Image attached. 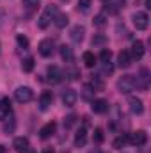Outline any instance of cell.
Returning <instances> with one entry per match:
<instances>
[{
  "instance_id": "cell-1",
  "label": "cell",
  "mask_w": 151,
  "mask_h": 153,
  "mask_svg": "<svg viewBox=\"0 0 151 153\" xmlns=\"http://www.w3.org/2000/svg\"><path fill=\"white\" fill-rule=\"evenodd\" d=\"M117 89H119V93H124V94H128V93H132L135 87H137V76L135 75H123L119 80H117Z\"/></svg>"
},
{
  "instance_id": "cell-2",
  "label": "cell",
  "mask_w": 151,
  "mask_h": 153,
  "mask_svg": "<svg viewBox=\"0 0 151 153\" xmlns=\"http://www.w3.org/2000/svg\"><path fill=\"white\" fill-rule=\"evenodd\" d=\"M55 14H57V7H55V5H48V7L44 9V13L39 16V22H38L39 29H46V27L52 23V20L55 18Z\"/></svg>"
},
{
  "instance_id": "cell-3",
  "label": "cell",
  "mask_w": 151,
  "mask_h": 153,
  "mask_svg": "<svg viewBox=\"0 0 151 153\" xmlns=\"http://www.w3.org/2000/svg\"><path fill=\"white\" fill-rule=\"evenodd\" d=\"M132 20H133V25H135L137 30H146L148 25H150V16H148V13H144V11H137V13L132 16Z\"/></svg>"
},
{
  "instance_id": "cell-4",
  "label": "cell",
  "mask_w": 151,
  "mask_h": 153,
  "mask_svg": "<svg viewBox=\"0 0 151 153\" xmlns=\"http://www.w3.org/2000/svg\"><path fill=\"white\" fill-rule=\"evenodd\" d=\"M146 141H148V135H146L144 130L126 134V143H130L132 146H142V144H146Z\"/></svg>"
},
{
  "instance_id": "cell-5",
  "label": "cell",
  "mask_w": 151,
  "mask_h": 153,
  "mask_svg": "<svg viewBox=\"0 0 151 153\" xmlns=\"http://www.w3.org/2000/svg\"><path fill=\"white\" fill-rule=\"evenodd\" d=\"M32 96H34V93H32V89L27 87V85H21V87H18V89L14 91V98H16V102H20V103L30 102Z\"/></svg>"
},
{
  "instance_id": "cell-6",
  "label": "cell",
  "mask_w": 151,
  "mask_h": 153,
  "mask_svg": "<svg viewBox=\"0 0 151 153\" xmlns=\"http://www.w3.org/2000/svg\"><path fill=\"white\" fill-rule=\"evenodd\" d=\"M53 50H55V43H53L52 39H43V41L39 43V53H41L43 57H50V55L53 53Z\"/></svg>"
},
{
  "instance_id": "cell-7",
  "label": "cell",
  "mask_w": 151,
  "mask_h": 153,
  "mask_svg": "<svg viewBox=\"0 0 151 153\" xmlns=\"http://www.w3.org/2000/svg\"><path fill=\"white\" fill-rule=\"evenodd\" d=\"M132 59H137V61H141L142 57H144V53H146V48H144V43L142 41H133V45H132Z\"/></svg>"
},
{
  "instance_id": "cell-8",
  "label": "cell",
  "mask_w": 151,
  "mask_h": 153,
  "mask_svg": "<svg viewBox=\"0 0 151 153\" xmlns=\"http://www.w3.org/2000/svg\"><path fill=\"white\" fill-rule=\"evenodd\" d=\"M76 100H78V94H76L75 89H66V91L62 93V103H64L66 107H73L76 103Z\"/></svg>"
},
{
  "instance_id": "cell-9",
  "label": "cell",
  "mask_w": 151,
  "mask_h": 153,
  "mask_svg": "<svg viewBox=\"0 0 151 153\" xmlns=\"http://www.w3.org/2000/svg\"><path fill=\"white\" fill-rule=\"evenodd\" d=\"M52 103H53V94H52V91H44V93L39 96V109H41V111H48Z\"/></svg>"
},
{
  "instance_id": "cell-10",
  "label": "cell",
  "mask_w": 151,
  "mask_h": 153,
  "mask_svg": "<svg viewBox=\"0 0 151 153\" xmlns=\"http://www.w3.org/2000/svg\"><path fill=\"white\" fill-rule=\"evenodd\" d=\"M46 76H48V82L59 84V82L62 80V71H61L57 66H50V68L46 70Z\"/></svg>"
},
{
  "instance_id": "cell-11",
  "label": "cell",
  "mask_w": 151,
  "mask_h": 153,
  "mask_svg": "<svg viewBox=\"0 0 151 153\" xmlns=\"http://www.w3.org/2000/svg\"><path fill=\"white\" fill-rule=\"evenodd\" d=\"M117 66L119 68H130L132 66V53L128 50L119 52V55H117Z\"/></svg>"
},
{
  "instance_id": "cell-12",
  "label": "cell",
  "mask_w": 151,
  "mask_h": 153,
  "mask_svg": "<svg viewBox=\"0 0 151 153\" xmlns=\"http://www.w3.org/2000/svg\"><path fill=\"white\" fill-rule=\"evenodd\" d=\"M55 130H57V125H55L53 121H50V123H46V125L41 126L39 137H41V139H48V137H52V135L55 134Z\"/></svg>"
},
{
  "instance_id": "cell-13",
  "label": "cell",
  "mask_w": 151,
  "mask_h": 153,
  "mask_svg": "<svg viewBox=\"0 0 151 153\" xmlns=\"http://www.w3.org/2000/svg\"><path fill=\"white\" fill-rule=\"evenodd\" d=\"M13 148H14L18 153H25L29 148H30L29 139H27V137H16V139L13 141Z\"/></svg>"
},
{
  "instance_id": "cell-14",
  "label": "cell",
  "mask_w": 151,
  "mask_h": 153,
  "mask_svg": "<svg viewBox=\"0 0 151 153\" xmlns=\"http://www.w3.org/2000/svg\"><path fill=\"white\" fill-rule=\"evenodd\" d=\"M93 112H96V114H105L107 111H109V103H107V100H103V98H98V100H93Z\"/></svg>"
},
{
  "instance_id": "cell-15",
  "label": "cell",
  "mask_w": 151,
  "mask_h": 153,
  "mask_svg": "<svg viewBox=\"0 0 151 153\" xmlns=\"http://www.w3.org/2000/svg\"><path fill=\"white\" fill-rule=\"evenodd\" d=\"M128 103H130V111H132L133 114H142V111H144V103H142V100H141V98L132 96Z\"/></svg>"
},
{
  "instance_id": "cell-16",
  "label": "cell",
  "mask_w": 151,
  "mask_h": 153,
  "mask_svg": "<svg viewBox=\"0 0 151 153\" xmlns=\"http://www.w3.org/2000/svg\"><path fill=\"white\" fill-rule=\"evenodd\" d=\"M148 85H150V71H148V68H142L137 76V87L148 89Z\"/></svg>"
},
{
  "instance_id": "cell-17",
  "label": "cell",
  "mask_w": 151,
  "mask_h": 153,
  "mask_svg": "<svg viewBox=\"0 0 151 153\" xmlns=\"http://www.w3.org/2000/svg\"><path fill=\"white\" fill-rule=\"evenodd\" d=\"M85 141H87V130H85V126H82L75 134V146L76 148H84Z\"/></svg>"
},
{
  "instance_id": "cell-18",
  "label": "cell",
  "mask_w": 151,
  "mask_h": 153,
  "mask_svg": "<svg viewBox=\"0 0 151 153\" xmlns=\"http://www.w3.org/2000/svg\"><path fill=\"white\" fill-rule=\"evenodd\" d=\"M84 34H85V29H84L82 25H75V27L71 29V41H75V43H82Z\"/></svg>"
},
{
  "instance_id": "cell-19",
  "label": "cell",
  "mask_w": 151,
  "mask_h": 153,
  "mask_svg": "<svg viewBox=\"0 0 151 153\" xmlns=\"http://www.w3.org/2000/svg\"><path fill=\"white\" fill-rule=\"evenodd\" d=\"M11 112V102L9 98H2L0 100V119H5Z\"/></svg>"
},
{
  "instance_id": "cell-20",
  "label": "cell",
  "mask_w": 151,
  "mask_h": 153,
  "mask_svg": "<svg viewBox=\"0 0 151 153\" xmlns=\"http://www.w3.org/2000/svg\"><path fill=\"white\" fill-rule=\"evenodd\" d=\"M53 23H55L59 29H64V27L70 23V18H68V14H66V13H57V14H55V18H53Z\"/></svg>"
},
{
  "instance_id": "cell-21",
  "label": "cell",
  "mask_w": 151,
  "mask_h": 153,
  "mask_svg": "<svg viewBox=\"0 0 151 153\" xmlns=\"http://www.w3.org/2000/svg\"><path fill=\"white\" fill-rule=\"evenodd\" d=\"M61 57H62V61H66V62H73V59H75L73 50H71L70 46H66V45L61 46Z\"/></svg>"
},
{
  "instance_id": "cell-22",
  "label": "cell",
  "mask_w": 151,
  "mask_h": 153,
  "mask_svg": "<svg viewBox=\"0 0 151 153\" xmlns=\"http://www.w3.org/2000/svg\"><path fill=\"white\" fill-rule=\"evenodd\" d=\"M62 76H66L68 80H78V76H80V70L78 68H73V66H70V68H66V71L62 73Z\"/></svg>"
},
{
  "instance_id": "cell-23",
  "label": "cell",
  "mask_w": 151,
  "mask_h": 153,
  "mask_svg": "<svg viewBox=\"0 0 151 153\" xmlns=\"http://www.w3.org/2000/svg\"><path fill=\"white\" fill-rule=\"evenodd\" d=\"M82 59H84V64H85L87 68H94V64H96V55H94L93 52H84Z\"/></svg>"
},
{
  "instance_id": "cell-24",
  "label": "cell",
  "mask_w": 151,
  "mask_h": 153,
  "mask_svg": "<svg viewBox=\"0 0 151 153\" xmlns=\"http://www.w3.org/2000/svg\"><path fill=\"white\" fill-rule=\"evenodd\" d=\"M94 91H103L105 89V84H103V80L100 78V76H93V80H91V84H89Z\"/></svg>"
},
{
  "instance_id": "cell-25",
  "label": "cell",
  "mask_w": 151,
  "mask_h": 153,
  "mask_svg": "<svg viewBox=\"0 0 151 153\" xmlns=\"http://www.w3.org/2000/svg\"><path fill=\"white\" fill-rule=\"evenodd\" d=\"M21 68H23L25 73H30V71L34 70V57H27V59H23Z\"/></svg>"
},
{
  "instance_id": "cell-26",
  "label": "cell",
  "mask_w": 151,
  "mask_h": 153,
  "mask_svg": "<svg viewBox=\"0 0 151 153\" xmlns=\"http://www.w3.org/2000/svg\"><path fill=\"white\" fill-rule=\"evenodd\" d=\"M93 141L96 144H101L105 141V135H103V130L101 128H94V134H93Z\"/></svg>"
},
{
  "instance_id": "cell-27",
  "label": "cell",
  "mask_w": 151,
  "mask_h": 153,
  "mask_svg": "<svg viewBox=\"0 0 151 153\" xmlns=\"http://www.w3.org/2000/svg\"><path fill=\"white\" fill-rule=\"evenodd\" d=\"M94 93H96V91L87 84V85H84V93H82V96H84V100H94V98H93Z\"/></svg>"
},
{
  "instance_id": "cell-28",
  "label": "cell",
  "mask_w": 151,
  "mask_h": 153,
  "mask_svg": "<svg viewBox=\"0 0 151 153\" xmlns=\"http://www.w3.org/2000/svg\"><path fill=\"white\" fill-rule=\"evenodd\" d=\"M21 4L27 7V9H38L39 7V4H41V0H21Z\"/></svg>"
},
{
  "instance_id": "cell-29",
  "label": "cell",
  "mask_w": 151,
  "mask_h": 153,
  "mask_svg": "<svg viewBox=\"0 0 151 153\" xmlns=\"http://www.w3.org/2000/svg\"><path fill=\"white\" fill-rule=\"evenodd\" d=\"M110 57H112V52H110V50L103 48V50L100 52V61H101V62H109V61H110Z\"/></svg>"
},
{
  "instance_id": "cell-30",
  "label": "cell",
  "mask_w": 151,
  "mask_h": 153,
  "mask_svg": "<svg viewBox=\"0 0 151 153\" xmlns=\"http://www.w3.org/2000/svg\"><path fill=\"white\" fill-rule=\"evenodd\" d=\"M93 22H94V25H96V27H105V23H107V20H105V14H96Z\"/></svg>"
},
{
  "instance_id": "cell-31",
  "label": "cell",
  "mask_w": 151,
  "mask_h": 153,
  "mask_svg": "<svg viewBox=\"0 0 151 153\" xmlns=\"http://www.w3.org/2000/svg\"><path fill=\"white\" fill-rule=\"evenodd\" d=\"M78 9L82 13H87L91 9V0H78Z\"/></svg>"
},
{
  "instance_id": "cell-32",
  "label": "cell",
  "mask_w": 151,
  "mask_h": 153,
  "mask_svg": "<svg viewBox=\"0 0 151 153\" xmlns=\"http://www.w3.org/2000/svg\"><path fill=\"white\" fill-rule=\"evenodd\" d=\"M75 123H76V116L75 114H70L68 117H64V128H71Z\"/></svg>"
},
{
  "instance_id": "cell-33",
  "label": "cell",
  "mask_w": 151,
  "mask_h": 153,
  "mask_svg": "<svg viewBox=\"0 0 151 153\" xmlns=\"http://www.w3.org/2000/svg\"><path fill=\"white\" fill-rule=\"evenodd\" d=\"M105 43H107V38L101 36V34H98V36L93 38V46H100V45H105Z\"/></svg>"
},
{
  "instance_id": "cell-34",
  "label": "cell",
  "mask_w": 151,
  "mask_h": 153,
  "mask_svg": "<svg viewBox=\"0 0 151 153\" xmlns=\"http://www.w3.org/2000/svg\"><path fill=\"white\" fill-rule=\"evenodd\" d=\"M124 144H126V135H121V137H117V139L114 141V148H117V150L123 148Z\"/></svg>"
},
{
  "instance_id": "cell-35",
  "label": "cell",
  "mask_w": 151,
  "mask_h": 153,
  "mask_svg": "<svg viewBox=\"0 0 151 153\" xmlns=\"http://www.w3.org/2000/svg\"><path fill=\"white\" fill-rule=\"evenodd\" d=\"M16 41H18V45H20L21 48H29V39L25 38V36L18 34V36H16Z\"/></svg>"
},
{
  "instance_id": "cell-36",
  "label": "cell",
  "mask_w": 151,
  "mask_h": 153,
  "mask_svg": "<svg viewBox=\"0 0 151 153\" xmlns=\"http://www.w3.org/2000/svg\"><path fill=\"white\" fill-rule=\"evenodd\" d=\"M14 126H16V121L11 117V123H5V125H4V132H5V134H11V132L14 130Z\"/></svg>"
},
{
  "instance_id": "cell-37",
  "label": "cell",
  "mask_w": 151,
  "mask_h": 153,
  "mask_svg": "<svg viewBox=\"0 0 151 153\" xmlns=\"http://www.w3.org/2000/svg\"><path fill=\"white\" fill-rule=\"evenodd\" d=\"M112 71H114V68H112V64H110V61L109 62H103V73H109L110 75Z\"/></svg>"
},
{
  "instance_id": "cell-38",
  "label": "cell",
  "mask_w": 151,
  "mask_h": 153,
  "mask_svg": "<svg viewBox=\"0 0 151 153\" xmlns=\"http://www.w3.org/2000/svg\"><path fill=\"white\" fill-rule=\"evenodd\" d=\"M43 153H55V150H53V148H44Z\"/></svg>"
},
{
  "instance_id": "cell-39",
  "label": "cell",
  "mask_w": 151,
  "mask_h": 153,
  "mask_svg": "<svg viewBox=\"0 0 151 153\" xmlns=\"http://www.w3.org/2000/svg\"><path fill=\"white\" fill-rule=\"evenodd\" d=\"M0 153H5V146H2V144H0Z\"/></svg>"
},
{
  "instance_id": "cell-40",
  "label": "cell",
  "mask_w": 151,
  "mask_h": 153,
  "mask_svg": "<svg viewBox=\"0 0 151 153\" xmlns=\"http://www.w3.org/2000/svg\"><path fill=\"white\" fill-rule=\"evenodd\" d=\"M146 7H148V9L151 7V0H146Z\"/></svg>"
},
{
  "instance_id": "cell-41",
  "label": "cell",
  "mask_w": 151,
  "mask_h": 153,
  "mask_svg": "<svg viewBox=\"0 0 151 153\" xmlns=\"http://www.w3.org/2000/svg\"><path fill=\"white\" fill-rule=\"evenodd\" d=\"M25 153H36V152H34V150H30V148H29V150H27V152H25Z\"/></svg>"
}]
</instances>
